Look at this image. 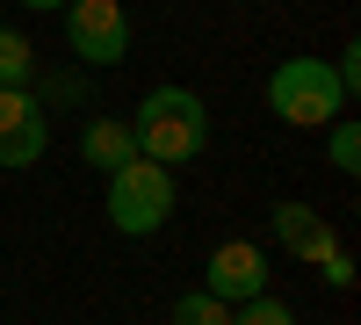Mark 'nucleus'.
I'll return each instance as SVG.
<instances>
[{"label": "nucleus", "instance_id": "nucleus-2", "mask_svg": "<svg viewBox=\"0 0 361 325\" xmlns=\"http://www.w3.org/2000/svg\"><path fill=\"white\" fill-rule=\"evenodd\" d=\"M267 109H275L289 130H325L354 102H347V87L333 73V58H311L304 51V58H282V66L267 73Z\"/></svg>", "mask_w": 361, "mask_h": 325}, {"label": "nucleus", "instance_id": "nucleus-7", "mask_svg": "<svg viewBox=\"0 0 361 325\" xmlns=\"http://www.w3.org/2000/svg\"><path fill=\"white\" fill-rule=\"evenodd\" d=\"M267 239H275L282 253H296L304 268H318V260L340 246V231L325 224V217L311 210V202H275V210H267Z\"/></svg>", "mask_w": 361, "mask_h": 325}, {"label": "nucleus", "instance_id": "nucleus-16", "mask_svg": "<svg viewBox=\"0 0 361 325\" xmlns=\"http://www.w3.org/2000/svg\"><path fill=\"white\" fill-rule=\"evenodd\" d=\"M29 15H66V0H22Z\"/></svg>", "mask_w": 361, "mask_h": 325}, {"label": "nucleus", "instance_id": "nucleus-3", "mask_svg": "<svg viewBox=\"0 0 361 325\" xmlns=\"http://www.w3.org/2000/svg\"><path fill=\"white\" fill-rule=\"evenodd\" d=\"M109 224L123 231V239H152V231H166V217H173V166H159V159H130V166H116L109 173Z\"/></svg>", "mask_w": 361, "mask_h": 325}, {"label": "nucleus", "instance_id": "nucleus-1", "mask_svg": "<svg viewBox=\"0 0 361 325\" xmlns=\"http://www.w3.org/2000/svg\"><path fill=\"white\" fill-rule=\"evenodd\" d=\"M130 137H137V159L188 166L209 145V102L195 87H152V94L137 102V116H130Z\"/></svg>", "mask_w": 361, "mask_h": 325}, {"label": "nucleus", "instance_id": "nucleus-11", "mask_svg": "<svg viewBox=\"0 0 361 325\" xmlns=\"http://www.w3.org/2000/svg\"><path fill=\"white\" fill-rule=\"evenodd\" d=\"M173 325H231V304L209 289H188V297H173Z\"/></svg>", "mask_w": 361, "mask_h": 325}, {"label": "nucleus", "instance_id": "nucleus-10", "mask_svg": "<svg viewBox=\"0 0 361 325\" xmlns=\"http://www.w3.org/2000/svg\"><path fill=\"white\" fill-rule=\"evenodd\" d=\"M325 159H333V173H361V123L354 116H333V123H325Z\"/></svg>", "mask_w": 361, "mask_h": 325}, {"label": "nucleus", "instance_id": "nucleus-12", "mask_svg": "<svg viewBox=\"0 0 361 325\" xmlns=\"http://www.w3.org/2000/svg\"><path fill=\"white\" fill-rule=\"evenodd\" d=\"M231 325H296V311L275 297V289H260V297H246V304H231Z\"/></svg>", "mask_w": 361, "mask_h": 325}, {"label": "nucleus", "instance_id": "nucleus-6", "mask_svg": "<svg viewBox=\"0 0 361 325\" xmlns=\"http://www.w3.org/2000/svg\"><path fill=\"white\" fill-rule=\"evenodd\" d=\"M267 282H275V275H267V253H260V239H224L217 253H209V268H202V289H209V297H224V304H246V297H260Z\"/></svg>", "mask_w": 361, "mask_h": 325}, {"label": "nucleus", "instance_id": "nucleus-14", "mask_svg": "<svg viewBox=\"0 0 361 325\" xmlns=\"http://www.w3.org/2000/svg\"><path fill=\"white\" fill-rule=\"evenodd\" d=\"M333 73H340V87H347V102L361 94V44H340V58H333Z\"/></svg>", "mask_w": 361, "mask_h": 325}, {"label": "nucleus", "instance_id": "nucleus-5", "mask_svg": "<svg viewBox=\"0 0 361 325\" xmlns=\"http://www.w3.org/2000/svg\"><path fill=\"white\" fill-rule=\"evenodd\" d=\"M51 152V116L29 87H0V166H37Z\"/></svg>", "mask_w": 361, "mask_h": 325}, {"label": "nucleus", "instance_id": "nucleus-4", "mask_svg": "<svg viewBox=\"0 0 361 325\" xmlns=\"http://www.w3.org/2000/svg\"><path fill=\"white\" fill-rule=\"evenodd\" d=\"M66 51L80 58V66H123L130 58V15L123 0H66Z\"/></svg>", "mask_w": 361, "mask_h": 325}, {"label": "nucleus", "instance_id": "nucleus-8", "mask_svg": "<svg viewBox=\"0 0 361 325\" xmlns=\"http://www.w3.org/2000/svg\"><path fill=\"white\" fill-rule=\"evenodd\" d=\"M80 159L94 166V173H116V166H130V159H137L130 116H87V130H80Z\"/></svg>", "mask_w": 361, "mask_h": 325}, {"label": "nucleus", "instance_id": "nucleus-9", "mask_svg": "<svg viewBox=\"0 0 361 325\" xmlns=\"http://www.w3.org/2000/svg\"><path fill=\"white\" fill-rule=\"evenodd\" d=\"M37 80V44L15 22H0V87H29Z\"/></svg>", "mask_w": 361, "mask_h": 325}, {"label": "nucleus", "instance_id": "nucleus-15", "mask_svg": "<svg viewBox=\"0 0 361 325\" xmlns=\"http://www.w3.org/2000/svg\"><path fill=\"white\" fill-rule=\"evenodd\" d=\"M44 94H51V102H80V73H58V80L44 87Z\"/></svg>", "mask_w": 361, "mask_h": 325}, {"label": "nucleus", "instance_id": "nucleus-13", "mask_svg": "<svg viewBox=\"0 0 361 325\" xmlns=\"http://www.w3.org/2000/svg\"><path fill=\"white\" fill-rule=\"evenodd\" d=\"M318 275H325V289H354V253H347V246H333V253L318 260Z\"/></svg>", "mask_w": 361, "mask_h": 325}]
</instances>
